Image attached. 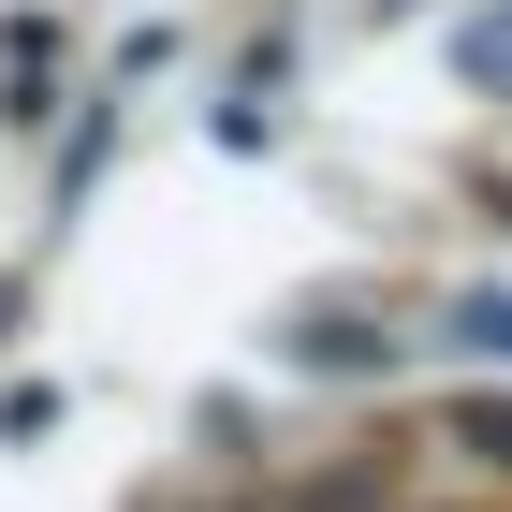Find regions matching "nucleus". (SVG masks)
Wrapping results in <instances>:
<instances>
[{
	"label": "nucleus",
	"mask_w": 512,
	"mask_h": 512,
	"mask_svg": "<svg viewBox=\"0 0 512 512\" xmlns=\"http://www.w3.org/2000/svg\"><path fill=\"white\" fill-rule=\"evenodd\" d=\"M469 74H512V15H498V30H483V44H469Z\"/></svg>",
	"instance_id": "obj_2"
},
{
	"label": "nucleus",
	"mask_w": 512,
	"mask_h": 512,
	"mask_svg": "<svg viewBox=\"0 0 512 512\" xmlns=\"http://www.w3.org/2000/svg\"><path fill=\"white\" fill-rule=\"evenodd\" d=\"M454 337H469V352H512V293H469V308H454Z\"/></svg>",
	"instance_id": "obj_1"
}]
</instances>
